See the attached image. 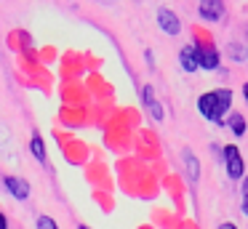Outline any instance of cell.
I'll list each match as a JSON object with an SVG mask.
<instances>
[{
    "mask_svg": "<svg viewBox=\"0 0 248 229\" xmlns=\"http://www.w3.org/2000/svg\"><path fill=\"white\" fill-rule=\"evenodd\" d=\"M232 107V91L230 88H216V91H208L198 99V112L211 122H224V115L230 112Z\"/></svg>",
    "mask_w": 248,
    "mask_h": 229,
    "instance_id": "6da1fadb",
    "label": "cell"
},
{
    "mask_svg": "<svg viewBox=\"0 0 248 229\" xmlns=\"http://www.w3.org/2000/svg\"><path fill=\"white\" fill-rule=\"evenodd\" d=\"M224 165H227V176H230V179H243L246 165H243L240 149H237L235 144H227L224 147Z\"/></svg>",
    "mask_w": 248,
    "mask_h": 229,
    "instance_id": "7a4b0ae2",
    "label": "cell"
},
{
    "mask_svg": "<svg viewBox=\"0 0 248 229\" xmlns=\"http://www.w3.org/2000/svg\"><path fill=\"white\" fill-rule=\"evenodd\" d=\"M198 14L203 21H221L224 19V5H221V0H200Z\"/></svg>",
    "mask_w": 248,
    "mask_h": 229,
    "instance_id": "3957f363",
    "label": "cell"
},
{
    "mask_svg": "<svg viewBox=\"0 0 248 229\" xmlns=\"http://www.w3.org/2000/svg\"><path fill=\"white\" fill-rule=\"evenodd\" d=\"M157 24H160V30L166 32V35H179V32H182V21H179V16L173 14L171 8L157 11Z\"/></svg>",
    "mask_w": 248,
    "mask_h": 229,
    "instance_id": "277c9868",
    "label": "cell"
},
{
    "mask_svg": "<svg viewBox=\"0 0 248 229\" xmlns=\"http://www.w3.org/2000/svg\"><path fill=\"white\" fill-rule=\"evenodd\" d=\"M179 64L184 72H198V46H184L179 51Z\"/></svg>",
    "mask_w": 248,
    "mask_h": 229,
    "instance_id": "5b68a950",
    "label": "cell"
},
{
    "mask_svg": "<svg viewBox=\"0 0 248 229\" xmlns=\"http://www.w3.org/2000/svg\"><path fill=\"white\" fill-rule=\"evenodd\" d=\"M198 67H203V69H216V67H219V51H216L214 46L198 48Z\"/></svg>",
    "mask_w": 248,
    "mask_h": 229,
    "instance_id": "8992f818",
    "label": "cell"
},
{
    "mask_svg": "<svg viewBox=\"0 0 248 229\" xmlns=\"http://www.w3.org/2000/svg\"><path fill=\"white\" fill-rule=\"evenodd\" d=\"M6 186L16 200H27L30 197V184L24 179H16V176H6Z\"/></svg>",
    "mask_w": 248,
    "mask_h": 229,
    "instance_id": "52a82bcc",
    "label": "cell"
},
{
    "mask_svg": "<svg viewBox=\"0 0 248 229\" xmlns=\"http://www.w3.org/2000/svg\"><path fill=\"white\" fill-rule=\"evenodd\" d=\"M184 163H187V173H189V181H198L200 179V168H198V157L192 154V149H184Z\"/></svg>",
    "mask_w": 248,
    "mask_h": 229,
    "instance_id": "ba28073f",
    "label": "cell"
},
{
    "mask_svg": "<svg viewBox=\"0 0 248 229\" xmlns=\"http://www.w3.org/2000/svg\"><path fill=\"white\" fill-rule=\"evenodd\" d=\"M230 128H232V133L235 136H246V117L243 115H230Z\"/></svg>",
    "mask_w": 248,
    "mask_h": 229,
    "instance_id": "9c48e42d",
    "label": "cell"
},
{
    "mask_svg": "<svg viewBox=\"0 0 248 229\" xmlns=\"http://www.w3.org/2000/svg\"><path fill=\"white\" fill-rule=\"evenodd\" d=\"M30 149H32V154L40 160V163L46 160V144H43V138H40L38 133H35V136H32V141H30Z\"/></svg>",
    "mask_w": 248,
    "mask_h": 229,
    "instance_id": "30bf717a",
    "label": "cell"
},
{
    "mask_svg": "<svg viewBox=\"0 0 248 229\" xmlns=\"http://www.w3.org/2000/svg\"><path fill=\"white\" fill-rule=\"evenodd\" d=\"M141 101H144V107L155 104V91H152V85H144V88H141Z\"/></svg>",
    "mask_w": 248,
    "mask_h": 229,
    "instance_id": "8fae6325",
    "label": "cell"
},
{
    "mask_svg": "<svg viewBox=\"0 0 248 229\" xmlns=\"http://www.w3.org/2000/svg\"><path fill=\"white\" fill-rule=\"evenodd\" d=\"M35 227H38V229H59V227H56V221H54L51 216H40Z\"/></svg>",
    "mask_w": 248,
    "mask_h": 229,
    "instance_id": "7c38bea8",
    "label": "cell"
},
{
    "mask_svg": "<svg viewBox=\"0 0 248 229\" xmlns=\"http://www.w3.org/2000/svg\"><path fill=\"white\" fill-rule=\"evenodd\" d=\"M240 208H243V213L248 216V176L243 179V202H240Z\"/></svg>",
    "mask_w": 248,
    "mask_h": 229,
    "instance_id": "4fadbf2b",
    "label": "cell"
},
{
    "mask_svg": "<svg viewBox=\"0 0 248 229\" xmlns=\"http://www.w3.org/2000/svg\"><path fill=\"white\" fill-rule=\"evenodd\" d=\"M147 109L152 112V117H155V120H163V107L157 104V101H155V104H150V107H147Z\"/></svg>",
    "mask_w": 248,
    "mask_h": 229,
    "instance_id": "5bb4252c",
    "label": "cell"
},
{
    "mask_svg": "<svg viewBox=\"0 0 248 229\" xmlns=\"http://www.w3.org/2000/svg\"><path fill=\"white\" fill-rule=\"evenodd\" d=\"M230 56H232V59H237V61H240V59H243L240 48H237V46H230Z\"/></svg>",
    "mask_w": 248,
    "mask_h": 229,
    "instance_id": "9a60e30c",
    "label": "cell"
},
{
    "mask_svg": "<svg viewBox=\"0 0 248 229\" xmlns=\"http://www.w3.org/2000/svg\"><path fill=\"white\" fill-rule=\"evenodd\" d=\"M0 229H8V224H6V216L0 213Z\"/></svg>",
    "mask_w": 248,
    "mask_h": 229,
    "instance_id": "2e32d148",
    "label": "cell"
},
{
    "mask_svg": "<svg viewBox=\"0 0 248 229\" xmlns=\"http://www.w3.org/2000/svg\"><path fill=\"white\" fill-rule=\"evenodd\" d=\"M219 229H237V227H235V224H230V221H224V224H221Z\"/></svg>",
    "mask_w": 248,
    "mask_h": 229,
    "instance_id": "e0dca14e",
    "label": "cell"
},
{
    "mask_svg": "<svg viewBox=\"0 0 248 229\" xmlns=\"http://www.w3.org/2000/svg\"><path fill=\"white\" fill-rule=\"evenodd\" d=\"M243 96H246V104H248V80L243 83Z\"/></svg>",
    "mask_w": 248,
    "mask_h": 229,
    "instance_id": "ac0fdd59",
    "label": "cell"
},
{
    "mask_svg": "<svg viewBox=\"0 0 248 229\" xmlns=\"http://www.w3.org/2000/svg\"><path fill=\"white\" fill-rule=\"evenodd\" d=\"M78 229H88V227H86V224H78Z\"/></svg>",
    "mask_w": 248,
    "mask_h": 229,
    "instance_id": "d6986e66",
    "label": "cell"
},
{
    "mask_svg": "<svg viewBox=\"0 0 248 229\" xmlns=\"http://www.w3.org/2000/svg\"><path fill=\"white\" fill-rule=\"evenodd\" d=\"M246 53H248V48H246Z\"/></svg>",
    "mask_w": 248,
    "mask_h": 229,
    "instance_id": "ffe728a7",
    "label": "cell"
}]
</instances>
